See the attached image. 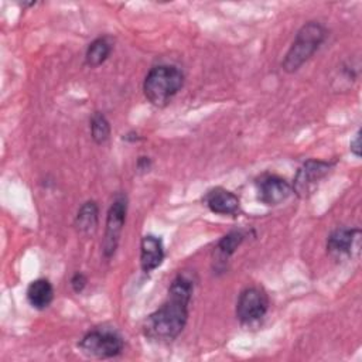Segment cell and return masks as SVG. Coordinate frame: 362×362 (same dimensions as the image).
Instances as JSON below:
<instances>
[{"label": "cell", "instance_id": "obj_1", "mask_svg": "<svg viewBox=\"0 0 362 362\" xmlns=\"http://www.w3.org/2000/svg\"><path fill=\"white\" fill-rule=\"evenodd\" d=\"M194 281L187 274H177L171 281L164 303L153 311L143 324V334L153 341L168 342L175 339L188 321Z\"/></svg>", "mask_w": 362, "mask_h": 362}, {"label": "cell", "instance_id": "obj_2", "mask_svg": "<svg viewBox=\"0 0 362 362\" xmlns=\"http://www.w3.org/2000/svg\"><path fill=\"white\" fill-rule=\"evenodd\" d=\"M327 35V28L318 21H308L301 25L281 61L283 71L288 74L298 71L320 49Z\"/></svg>", "mask_w": 362, "mask_h": 362}, {"label": "cell", "instance_id": "obj_3", "mask_svg": "<svg viewBox=\"0 0 362 362\" xmlns=\"http://www.w3.org/2000/svg\"><path fill=\"white\" fill-rule=\"evenodd\" d=\"M184 85V74L174 65L153 66L143 82V92L146 99L157 106H165Z\"/></svg>", "mask_w": 362, "mask_h": 362}, {"label": "cell", "instance_id": "obj_4", "mask_svg": "<svg viewBox=\"0 0 362 362\" xmlns=\"http://www.w3.org/2000/svg\"><path fill=\"white\" fill-rule=\"evenodd\" d=\"M78 346L88 356L107 359L120 355L124 348V342L115 329L95 328L82 337Z\"/></svg>", "mask_w": 362, "mask_h": 362}, {"label": "cell", "instance_id": "obj_5", "mask_svg": "<svg viewBox=\"0 0 362 362\" xmlns=\"http://www.w3.org/2000/svg\"><path fill=\"white\" fill-rule=\"evenodd\" d=\"M335 163L322 160H307L297 170L293 181V192L300 198H308L318 188L320 182L332 171Z\"/></svg>", "mask_w": 362, "mask_h": 362}, {"label": "cell", "instance_id": "obj_6", "mask_svg": "<svg viewBox=\"0 0 362 362\" xmlns=\"http://www.w3.org/2000/svg\"><path fill=\"white\" fill-rule=\"evenodd\" d=\"M126 214H127V199L124 195H119L113 199L106 215L105 235L102 242V253L105 259H110L119 246L120 235L126 222Z\"/></svg>", "mask_w": 362, "mask_h": 362}, {"label": "cell", "instance_id": "obj_7", "mask_svg": "<svg viewBox=\"0 0 362 362\" xmlns=\"http://www.w3.org/2000/svg\"><path fill=\"white\" fill-rule=\"evenodd\" d=\"M269 297L260 287H246L236 301V317L242 324H252L266 315Z\"/></svg>", "mask_w": 362, "mask_h": 362}, {"label": "cell", "instance_id": "obj_8", "mask_svg": "<svg viewBox=\"0 0 362 362\" xmlns=\"http://www.w3.org/2000/svg\"><path fill=\"white\" fill-rule=\"evenodd\" d=\"M293 192L291 184L276 174H264L257 181V197L264 205H279Z\"/></svg>", "mask_w": 362, "mask_h": 362}, {"label": "cell", "instance_id": "obj_9", "mask_svg": "<svg viewBox=\"0 0 362 362\" xmlns=\"http://www.w3.org/2000/svg\"><path fill=\"white\" fill-rule=\"evenodd\" d=\"M205 206L216 215H236L240 211L239 198L223 187L211 188L202 198Z\"/></svg>", "mask_w": 362, "mask_h": 362}, {"label": "cell", "instance_id": "obj_10", "mask_svg": "<svg viewBox=\"0 0 362 362\" xmlns=\"http://www.w3.org/2000/svg\"><path fill=\"white\" fill-rule=\"evenodd\" d=\"M361 232L358 228H338L327 238V252L331 257L341 260L348 257Z\"/></svg>", "mask_w": 362, "mask_h": 362}, {"label": "cell", "instance_id": "obj_11", "mask_svg": "<svg viewBox=\"0 0 362 362\" xmlns=\"http://www.w3.org/2000/svg\"><path fill=\"white\" fill-rule=\"evenodd\" d=\"M164 246L160 238L144 235L140 242V267L144 273L156 270L164 260Z\"/></svg>", "mask_w": 362, "mask_h": 362}, {"label": "cell", "instance_id": "obj_12", "mask_svg": "<svg viewBox=\"0 0 362 362\" xmlns=\"http://www.w3.org/2000/svg\"><path fill=\"white\" fill-rule=\"evenodd\" d=\"M25 294L31 307L44 310L54 300V287L47 279H35L28 284Z\"/></svg>", "mask_w": 362, "mask_h": 362}, {"label": "cell", "instance_id": "obj_13", "mask_svg": "<svg viewBox=\"0 0 362 362\" xmlns=\"http://www.w3.org/2000/svg\"><path fill=\"white\" fill-rule=\"evenodd\" d=\"M99 223V208L95 201H86L78 209L75 216V226L79 233L85 236H92Z\"/></svg>", "mask_w": 362, "mask_h": 362}, {"label": "cell", "instance_id": "obj_14", "mask_svg": "<svg viewBox=\"0 0 362 362\" xmlns=\"http://www.w3.org/2000/svg\"><path fill=\"white\" fill-rule=\"evenodd\" d=\"M113 47L107 37L95 38L86 48L85 52V64L90 68H96L102 65L110 55Z\"/></svg>", "mask_w": 362, "mask_h": 362}, {"label": "cell", "instance_id": "obj_15", "mask_svg": "<svg viewBox=\"0 0 362 362\" xmlns=\"http://www.w3.org/2000/svg\"><path fill=\"white\" fill-rule=\"evenodd\" d=\"M90 137L96 144H103L110 136V123L102 112H95L89 120Z\"/></svg>", "mask_w": 362, "mask_h": 362}, {"label": "cell", "instance_id": "obj_16", "mask_svg": "<svg viewBox=\"0 0 362 362\" xmlns=\"http://www.w3.org/2000/svg\"><path fill=\"white\" fill-rule=\"evenodd\" d=\"M243 239H245V233L242 230H232L218 240L216 250L221 253L222 257H229L240 246Z\"/></svg>", "mask_w": 362, "mask_h": 362}, {"label": "cell", "instance_id": "obj_17", "mask_svg": "<svg viewBox=\"0 0 362 362\" xmlns=\"http://www.w3.org/2000/svg\"><path fill=\"white\" fill-rule=\"evenodd\" d=\"M88 279L82 272H76L72 277H71V287L75 293H81L83 291V288L86 287Z\"/></svg>", "mask_w": 362, "mask_h": 362}, {"label": "cell", "instance_id": "obj_18", "mask_svg": "<svg viewBox=\"0 0 362 362\" xmlns=\"http://www.w3.org/2000/svg\"><path fill=\"white\" fill-rule=\"evenodd\" d=\"M349 148L355 157H361V130H356V133L351 139Z\"/></svg>", "mask_w": 362, "mask_h": 362}, {"label": "cell", "instance_id": "obj_19", "mask_svg": "<svg viewBox=\"0 0 362 362\" xmlns=\"http://www.w3.org/2000/svg\"><path fill=\"white\" fill-rule=\"evenodd\" d=\"M136 167H137V170H139L140 173H143V171H148V170H150V167H151V160H150V157H146V156L139 157Z\"/></svg>", "mask_w": 362, "mask_h": 362}]
</instances>
